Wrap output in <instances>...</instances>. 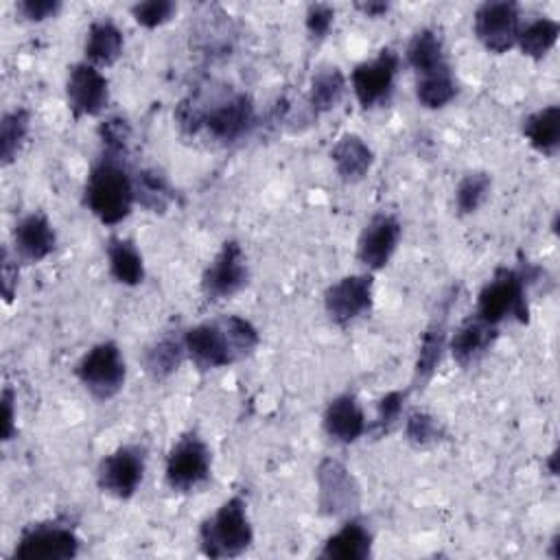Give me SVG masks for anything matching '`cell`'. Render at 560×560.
<instances>
[{
  "instance_id": "obj_1",
  "label": "cell",
  "mask_w": 560,
  "mask_h": 560,
  "mask_svg": "<svg viewBox=\"0 0 560 560\" xmlns=\"http://www.w3.org/2000/svg\"><path fill=\"white\" fill-rule=\"evenodd\" d=\"M258 328L241 315L201 322L184 332L186 357L203 372L247 359L258 348Z\"/></svg>"
},
{
  "instance_id": "obj_2",
  "label": "cell",
  "mask_w": 560,
  "mask_h": 560,
  "mask_svg": "<svg viewBox=\"0 0 560 560\" xmlns=\"http://www.w3.org/2000/svg\"><path fill=\"white\" fill-rule=\"evenodd\" d=\"M83 201L103 225H118L131 214L136 188L133 177L120 158L101 155V160L88 173Z\"/></svg>"
},
{
  "instance_id": "obj_3",
  "label": "cell",
  "mask_w": 560,
  "mask_h": 560,
  "mask_svg": "<svg viewBox=\"0 0 560 560\" xmlns=\"http://www.w3.org/2000/svg\"><path fill=\"white\" fill-rule=\"evenodd\" d=\"M254 542L247 503L241 497L223 501L199 527V547L208 558H236Z\"/></svg>"
},
{
  "instance_id": "obj_4",
  "label": "cell",
  "mask_w": 560,
  "mask_h": 560,
  "mask_svg": "<svg viewBox=\"0 0 560 560\" xmlns=\"http://www.w3.org/2000/svg\"><path fill=\"white\" fill-rule=\"evenodd\" d=\"M532 276L521 269L501 267L494 276L481 287L477 295L475 313L479 319L499 328L505 319L527 322L529 317V302H527V287Z\"/></svg>"
},
{
  "instance_id": "obj_5",
  "label": "cell",
  "mask_w": 560,
  "mask_h": 560,
  "mask_svg": "<svg viewBox=\"0 0 560 560\" xmlns=\"http://www.w3.org/2000/svg\"><path fill=\"white\" fill-rule=\"evenodd\" d=\"M74 374L90 396L96 400H109L125 385L127 363L118 343L98 341L79 359Z\"/></svg>"
},
{
  "instance_id": "obj_6",
  "label": "cell",
  "mask_w": 560,
  "mask_h": 560,
  "mask_svg": "<svg viewBox=\"0 0 560 560\" xmlns=\"http://www.w3.org/2000/svg\"><path fill=\"white\" fill-rule=\"evenodd\" d=\"M81 538L77 536L74 527L61 521L35 523L26 527L15 547L11 558L15 560H70L79 553Z\"/></svg>"
},
{
  "instance_id": "obj_7",
  "label": "cell",
  "mask_w": 560,
  "mask_h": 560,
  "mask_svg": "<svg viewBox=\"0 0 560 560\" xmlns=\"http://www.w3.org/2000/svg\"><path fill=\"white\" fill-rule=\"evenodd\" d=\"M210 470H212L210 446L197 433H186L168 451L164 477L173 490L190 492L208 481Z\"/></svg>"
},
{
  "instance_id": "obj_8",
  "label": "cell",
  "mask_w": 560,
  "mask_h": 560,
  "mask_svg": "<svg viewBox=\"0 0 560 560\" xmlns=\"http://www.w3.org/2000/svg\"><path fill=\"white\" fill-rule=\"evenodd\" d=\"M256 125V105L249 94L234 92L230 96L217 98L214 103H203V127L208 136L221 144H232L247 136Z\"/></svg>"
},
{
  "instance_id": "obj_9",
  "label": "cell",
  "mask_w": 560,
  "mask_h": 560,
  "mask_svg": "<svg viewBox=\"0 0 560 560\" xmlns=\"http://www.w3.org/2000/svg\"><path fill=\"white\" fill-rule=\"evenodd\" d=\"M472 31L488 52H508L512 46H516L521 31V7L512 0H492L479 4L472 15Z\"/></svg>"
},
{
  "instance_id": "obj_10",
  "label": "cell",
  "mask_w": 560,
  "mask_h": 560,
  "mask_svg": "<svg viewBox=\"0 0 560 560\" xmlns=\"http://www.w3.org/2000/svg\"><path fill=\"white\" fill-rule=\"evenodd\" d=\"M147 457L136 444H125L105 455L96 468L98 488L114 499H131L144 479Z\"/></svg>"
},
{
  "instance_id": "obj_11",
  "label": "cell",
  "mask_w": 560,
  "mask_h": 560,
  "mask_svg": "<svg viewBox=\"0 0 560 560\" xmlns=\"http://www.w3.org/2000/svg\"><path fill=\"white\" fill-rule=\"evenodd\" d=\"M317 508L326 516H348L361 503V488L354 475L332 457L317 464Z\"/></svg>"
},
{
  "instance_id": "obj_12",
  "label": "cell",
  "mask_w": 560,
  "mask_h": 560,
  "mask_svg": "<svg viewBox=\"0 0 560 560\" xmlns=\"http://www.w3.org/2000/svg\"><path fill=\"white\" fill-rule=\"evenodd\" d=\"M249 280L247 256L238 241H225L201 273V291L208 300H230Z\"/></svg>"
},
{
  "instance_id": "obj_13",
  "label": "cell",
  "mask_w": 560,
  "mask_h": 560,
  "mask_svg": "<svg viewBox=\"0 0 560 560\" xmlns=\"http://www.w3.org/2000/svg\"><path fill=\"white\" fill-rule=\"evenodd\" d=\"M398 66L400 59L392 48H383L376 57L354 66L350 74V85L361 107L372 109L392 96Z\"/></svg>"
},
{
  "instance_id": "obj_14",
  "label": "cell",
  "mask_w": 560,
  "mask_h": 560,
  "mask_svg": "<svg viewBox=\"0 0 560 560\" xmlns=\"http://www.w3.org/2000/svg\"><path fill=\"white\" fill-rule=\"evenodd\" d=\"M374 280L370 273H352L332 282L324 293V308L330 322L348 326L372 308Z\"/></svg>"
},
{
  "instance_id": "obj_15",
  "label": "cell",
  "mask_w": 560,
  "mask_h": 560,
  "mask_svg": "<svg viewBox=\"0 0 560 560\" xmlns=\"http://www.w3.org/2000/svg\"><path fill=\"white\" fill-rule=\"evenodd\" d=\"M66 101L74 118L98 116L109 103V83L105 74L90 61H79L68 68Z\"/></svg>"
},
{
  "instance_id": "obj_16",
  "label": "cell",
  "mask_w": 560,
  "mask_h": 560,
  "mask_svg": "<svg viewBox=\"0 0 560 560\" xmlns=\"http://www.w3.org/2000/svg\"><path fill=\"white\" fill-rule=\"evenodd\" d=\"M400 236H402V225L394 214L389 212L374 214L361 230V236L357 243L359 262L370 271L383 269L392 260L400 243Z\"/></svg>"
},
{
  "instance_id": "obj_17",
  "label": "cell",
  "mask_w": 560,
  "mask_h": 560,
  "mask_svg": "<svg viewBox=\"0 0 560 560\" xmlns=\"http://www.w3.org/2000/svg\"><path fill=\"white\" fill-rule=\"evenodd\" d=\"M55 245H57V234L46 214L31 212L15 223V230H13L15 258L26 262H42L52 254Z\"/></svg>"
},
{
  "instance_id": "obj_18",
  "label": "cell",
  "mask_w": 560,
  "mask_h": 560,
  "mask_svg": "<svg viewBox=\"0 0 560 560\" xmlns=\"http://www.w3.org/2000/svg\"><path fill=\"white\" fill-rule=\"evenodd\" d=\"M326 435L337 444H352L368 431L365 413L352 394L335 396L322 418Z\"/></svg>"
},
{
  "instance_id": "obj_19",
  "label": "cell",
  "mask_w": 560,
  "mask_h": 560,
  "mask_svg": "<svg viewBox=\"0 0 560 560\" xmlns=\"http://www.w3.org/2000/svg\"><path fill=\"white\" fill-rule=\"evenodd\" d=\"M497 335H499L497 326L479 319L477 315H470L448 337V350L462 368H468L492 348Z\"/></svg>"
},
{
  "instance_id": "obj_20",
  "label": "cell",
  "mask_w": 560,
  "mask_h": 560,
  "mask_svg": "<svg viewBox=\"0 0 560 560\" xmlns=\"http://www.w3.org/2000/svg\"><path fill=\"white\" fill-rule=\"evenodd\" d=\"M372 556V532L357 518L346 521L335 534H330L322 549L319 558L326 560H365Z\"/></svg>"
},
{
  "instance_id": "obj_21",
  "label": "cell",
  "mask_w": 560,
  "mask_h": 560,
  "mask_svg": "<svg viewBox=\"0 0 560 560\" xmlns=\"http://www.w3.org/2000/svg\"><path fill=\"white\" fill-rule=\"evenodd\" d=\"M446 350H448L446 313H442L422 332L416 365H413V387H424L433 378V374H435L438 365L442 363V357H444Z\"/></svg>"
},
{
  "instance_id": "obj_22",
  "label": "cell",
  "mask_w": 560,
  "mask_h": 560,
  "mask_svg": "<svg viewBox=\"0 0 560 560\" xmlns=\"http://www.w3.org/2000/svg\"><path fill=\"white\" fill-rule=\"evenodd\" d=\"M330 158H332V164H335V168H337V173L343 182L363 179L370 173L372 164H374V151L357 133L341 136L335 142V147L330 151Z\"/></svg>"
},
{
  "instance_id": "obj_23",
  "label": "cell",
  "mask_w": 560,
  "mask_h": 560,
  "mask_svg": "<svg viewBox=\"0 0 560 560\" xmlns=\"http://www.w3.org/2000/svg\"><path fill=\"white\" fill-rule=\"evenodd\" d=\"M184 359H186L184 335H175V332H166V335L158 337L142 352L144 372L153 381L171 378L179 370Z\"/></svg>"
},
{
  "instance_id": "obj_24",
  "label": "cell",
  "mask_w": 560,
  "mask_h": 560,
  "mask_svg": "<svg viewBox=\"0 0 560 560\" xmlns=\"http://www.w3.org/2000/svg\"><path fill=\"white\" fill-rule=\"evenodd\" d=\"M125 48L122 31L107 18L94 20L85 33L83 52L92 66H112Z\"/></svg>"
},
{
  "instance_id": "obj_25",
  "label": "cell",
  "mask_w": 560,
  "mask_h": 560,
  "mask_svg": "<svg viewBox=\"0 0 560 560\" xmlns=\"http://www.w3.org/2000/svg\"><path fill=\"white\" fill-rule=\"evenodd\" d=\"M523 136L534 151L551 158L560 147V107L547 105L523 120Z\"/></svg>"
},
{
  "instance_id": "obj_26",
  "label": "cell",
  "mask_w": 560,
  "mask_h": 560,
  "mask_svg": "<svg viewBox=\"0 0 560 560\" xmlns=\"http://www.w3.org/2000/svg\"><path fill=\"white\" fill-rule=\"evenodd\" d=\"M109 273L118 284L138 287L144 280V260L133 241L125 236H112L107 241Z\"/></svg>"
},
{
  "instance_id": "obj_27",
  "label": "cell",
  "mask_w": 560,
  "mask_h": 560,
  "mask_svg": "<svg viewBox=\"0 0 560 560\" xmlns=\"http://www.w3.org/2000/svg\"><path fill=\"white\" fill-rule=\"evenodd\" d=\"M405 57H407V63L411 66V70L416 72V77H422V74H429V72H435L440 68L448 66L442 37L433 28L416 31L407 44Z\"/></svg>"
},
{
  "instance_id": "obj_28",
  "label": "cell",
  "mask_w": 560,
  "mask_h": 560,
  "mask_svg": "<svg viewBox=\"0 0 560 560\" xmlns=\"http://www.w3.org/2000/svg\"><path fill=\"white\" fill-rule=\"evenodd\" d=\"M346 85H348L346 74L337 66H326L317 70L311 79V88L306 96L311 112L317 116L335 109L346 94Z\"/></svg>"
},
{
  "instance_id": "obj_29",
  "label": "cell",
  "mask_w": 560,
  "mask_h": 560,
  "mask_svg": "<svg viewBox=\"0 0 560 560\" xmlns=\"http://www.w3.org/2000/svg\"><path fill=\"white\" fill-rule=\"evenodd\" d=\"M558 35H560V24L553 18H547V15L534 18V20L521 24L516 46L521 48V52L525 57L542 59L553 50Z\"/></svg>"
},
{
  "instance_id": "obj_30",
  "label": "cell",
  "mask_w": 560,
  "mask_h": 560,
  "mask_svg": "<svg viewBox=\"0 0 560 560\" xmlns=\"http://www.w3.org/2000/svg\"><path fill=\"white\" fill-rule=\"evenodd\" d=\"M133 188H136V203H140L149 212H166L171 203L175 201V190L168 184V179L153 168H144L133 175Z\"/></svg>"
},
{
  "instance_id": "obj_31",
  "label": "cell",
  "mask_w": 560,
  "mask_h": 560,
  "mask_svg": "<svg viewBox=\"0 0 560 560\" xmlns=\"http://www.w3.org/2000/svg\"><path fill=\"white\" fill-rule=\"evenodd\" d=\"M457 94V83L451 72V66L435 72L416 77V98L427 109H440L448 105Z\"/></svg>"
},
{
  "instance_id": "obj_32",
  "label": "cell",
  "mask_w": 560,
  "mask_h": 560,
  "mask_svg": "<svg viewBox=\"0 0 560 560\" xmlns=\"http://www.w3.org/2000/svg\"><path fill=\"white\" fill-rule=\"evenodd\" d=\"M28 129H31V114L26 107H13L2 114V118H0V162H2V166H9L18 158L22 144L26 142Z\"/></svg>"
},
{
  "instance_id": "obj_33",
  "label": "cell",
  "mask_w": 560,
  "mask_h": 560,
  "mask_svg": "<svg viewBox=\"0 0 560 560\" xmlns=\"http://www.w3.org/2000/svg\"><path fill=\"white\" fill-rule=\"evenodd\" d=\"M492 188V179L486 171L466 173L455 188V208L459 214H472L486 201Z\"/></svg>"
},
{
  "instance_id": "obj_34",
  "label": "cell",
  "mask_w": 560,
  "mask_h": 560,
  "mask_svg": "<svg viewBox=\"0 0 560 560\" xmlns=\"http://www.w3.org/2000/svg\"><path fill=\"white\" fill-rule=\"evenodd\" d=\"M405 438L413 446H429L444 438V427L429 411L416 409L405 420Z\"/></svg>"
},
{
  "instance_id": "obj_35",
  "label": "cell",
  "mask_w": 560,
  "mask_h": 560,
  "mask_svg": "<svg viewBox=\"0 0 560 560\" xmlns=\"http://www.w3.org/2000/svg\"><path fill=\"white\" fill-rule=\"evenodd\" d=\"M98 140L103 147V155L125 158L131 140V127L122 116H109L98 125Z\"/></svg>"
},
{
  "instance_id": "obj_36",
  "label": "cell",
  "mask_w": 560,
  "mask_h": 560,
  "mask_svg": "<svg viewBox=\"0 0 560 560\" xmlns=\"http://www.w3.org/2000/svg\"><path fill=\"white\" fill-rule=\"evenodd\" d=\"M407 394V389H392L385 396H381L376 402V418L372 427H368V431H372L374 435H385L387 431H392V427L400 420Z\"/></svg>"
},
{
  "instance_id": "obj_37",
  "label": "cell",
  "mask_w": 560,
  "mask_h": 560,
  "mask_svg": "<svg viewBox=\"0 0 560 560\" xmlns=\"http://www.w3.org/2000/svg\"><path fill=\"white\" fill-rule=\"evenodd\" d=\"M175 11L177 7L171 0H147V2H136L131 7V18L144 28H158L164 22H168Z\"/></svg>"
},
{
  "instance_id": "obj_38",
  "label": "cell",
  "mask_w": 560,
  "mask_h": 560,
  "mask_svg": "<svg viewBox=\"0 0 560 560\" xmlns=\"http://www.w3.org/2000/svg\"><path fill=\"white\" fill-rule=\"evenodd\" d=\"M306 31L313 39H324L328 35V31L335 24V9L330 4L324 2H315L308 4L306 9Z\"/></svg>"
},
{
  "instance_id": "obj_39",
  "label": "cell",
  "mask_w": 560,
  "mask_h": 560,
  "mask_svg": "<svg viewBox=\"0 0 560 560\" xmlns=\"http://www.w3.org/2000/svg\"><path fill=\"white\" fill-rule=\"evenodd\" d=\"M18 13L28 22H44L61 11L59 0H22L15 4Z\"/></svg>"
},
{
  "instance_id": "obj_40",
  "label": "cell",
  "mask_w": 560,
  "mask_h": 560,
  "mask_svg": "<svg viewBox=\"0 0 560 560\" xmlns=\"http://www.w3.org/2000/svg\"><path fill=\"white\" fill-rule=\"evenodd\" d=\"M2 440L9 442L15 435V394L11 387L2 389Z\"/></svg>"
},
{
  "instance_id": "obj_41",
  "label": "cell",
  "mask_w": 560,
  "mask_h": 560,
  "mask_svg": "<svg viewBox=\"0 0 560 560\" xmlns=\"http://www.w3.org/2000/svg\"><path fill=\"white\" fill-rule=\"evenodd\" d=\"M2 293L7 300H13V293H15V287H18V262L11 260L9 252L4 249L2 252Z\"/></svg>"
},
{
  "instance_id": "obj_42",
  "label": "cell",
  "mask_w": 560,
  "mask_h": 560,
  "mask_svg": "<svg viewBox=\"0 0 560 560\" xmlns=\"http://www.w3.org/2000/svg\"><path fill=\"white\" fill-rule=\"evenodd\" d=\"M363 15L368 18H381L389 11V4L387 2H357L354 4Z\"/></svg>"
},
{
  "instance_id": "obj_43",
  "label": "cell",
  "mask_w": 560,
  "mask_h": 560,
  "mask_svg": "<svg viewBox=\"0 0 560 560\" xmlns=\"http://www.w3.org/2000/svg\"><path fill=\"white\" fill-rule=\"evenodd\" d=\"M556 459H558V451H553V453H551V455H549V464H547V466H549V472H551V475H556V472H558V466H556Z\"/></svg>"
}]
</instances>
